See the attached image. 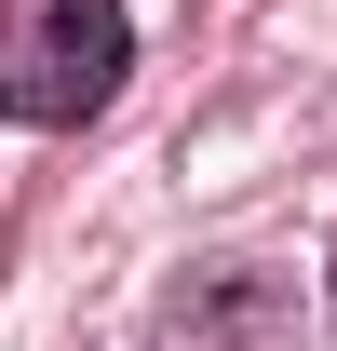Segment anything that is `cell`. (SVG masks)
<instances>
[{
  "label": "cell",
  "instance_id": "obj_2",
  "mask_svg": "<svg viewBox=\"0 0 337 351\" xmlns=\"http://www.w3.org/2000/svg\"><path fill=\"white\" fill-rule=\"evenodd\" d=\"M162 351H297V298L270 270H216V284H189V311L162 324Z\"/></svg>",
  "mask_w": 337,
  "mask_h": 351
},
{
  "label": "cell",
  "instance_id": "obj_1",
  "mask_svg": "<svg viewBox=\"0 0 337 351\" xmlns=\"http://www.w3.org/2000/svg\"><path fill=\"white\" fill-rule=\"evenodd\" d=\"M122 68H135L122 0H0V122L68 135L122 95Z\"/></svg>",
  "mask_w": 337,
  "mask_h": 351
}]
</instances>
